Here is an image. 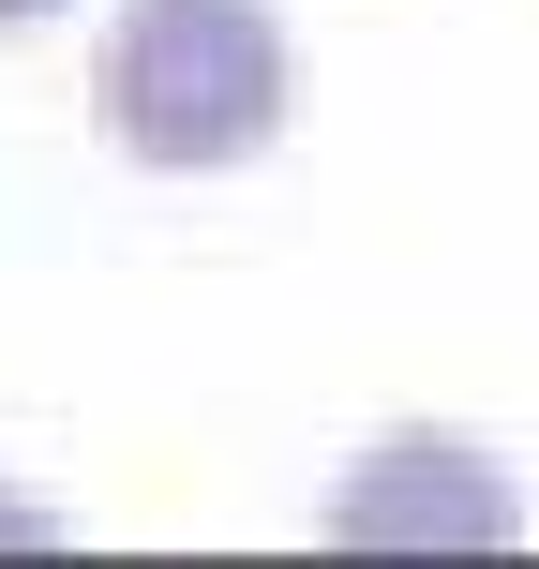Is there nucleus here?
<instances>
[{"label": "nucleus", "instance_id": "3", "mask_svg": "<svg viewBox=\"0 0 539 569\" xmlns=\"http://www.w3.org/2000/svg\"><path fill=\"white\" fill-rule=\"evenodd\" d=\"M46 16H76V0H0V30H46Z\"/></svg>", "mask_w": 539, "mask_h": 569}, {"label": "nucleus", "instance_id": "1", "mask_svg": "<svg viewBox=\"0 0 539 569\" xmlns=\"http://www.w3.org/2000/svg\"><path fill=\"white\" fill-rule=\"evenodd\" d=\"M90 120L150 180H226L300 120V46L270 0H120L90 46Z\"/></svg>", "mask_w": 539, "mask_h": 569}, {"label": "nucleus", "instance_id": "2", "mask_svg": "<svg viewBox=\"0 0 539 569\" xmlns=\"http://www.w3.org/2000/svg\"><path fill=\"white\" fill-rule=\"evenodd\" d=\"M330 540L345 555H510L525 540V480L465 435H390L330 480Z\"/></svg>", "mask_w": 539, "mask_h": 569}]
</instances>
